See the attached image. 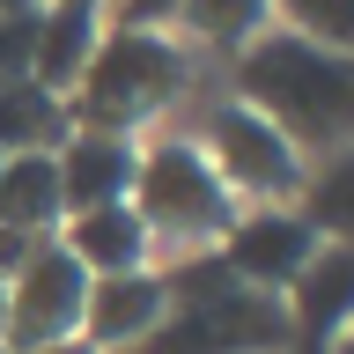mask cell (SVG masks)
<instances>
[{
    "instance_id": "1",
    "label": "cell",
    "mask_w": 354,
    "mask_h": 354,
    "mask_svg": "<svg viewBox=\"0 0 354 354\" xmlns=\"http://www.w3.org/2000/svg\"><path fill=\"white\" fill-rule=\"evenodd\" d=\"M229 82H236V104L273 118L303 162L354 148V52H325L288 30H266L259 44L236 52Z\"/></svg>"
},
{
    "instance_id": "2",
    "label": "cell",
    "mask_w": 354,
    "mask_h": 354,
    "mask_svg": "<svg viewBox=\"0 0 354 354\" xmlns=\"http://www.w3.org/2000/svg\"><path fill=\"white\" fill-rule=\"evenodd\" d=\"M192 82V59H185V44L170 30H126V22H111L104 44H96V59L82 66V82L66 96V126L82 133H140L155 111H170Z\"/></svg>"
},
{
    "instance_id": "3",
    "label": "cell",
    "mask_w": 354,
    "mask_h": 354,
    "mask_svg": "<svg viewBox=\"0 0 354 354\" xmlns=\"http://www.w3.org/2000/svg\"><path fill=\"white\" fill-rule=\"evenodd\" d=\"M126 207L140 214V229L155 236V251H207V243H221L229 221L243 214L185 133H162V140L140 148V170H133Z\"/></svg>"
},
{
    "instance_id": "4",
    "label": "cell",
    "mask_w": 354,
    "mask_h": 354,
    "mask_svg": "<svg viewBox=\"0 0 354 354\" xmlns=\"http://www.w3.org/2000/svg\"><path fill=\"white\" fill-rule=\"evenodd\" d=\"M199 155H207V170L221 177V192L236 199V207H295V192H303V155H295V140H288L273 118H259L251 104H214L207 111V126H199L192 140Z\"/></svg>"
},
{
    "instance_id": "5",
    "label": "cell",
    "mask_w": 354,
    "mask_h": 354,
    "mask_svg": "<svg viewBox=\"0 0 354 354\" xmlns=\"http://www.w3.org/2000/svg\"><path fill=\"white\" fill-rule=\"evenodd\" d=\"M126 354H288V317H281V295L229 288L214 303L162 310V325L148 339H133Z\"/></svg>"
},
{
    "instance_id": "6",
    "label": "cell",
    "mask_w": 354,
    "mask_h": 354,
    "mask_svg": "<svg viewBox=\"0 0 354 354\" xmlns=\"http://www.w3.org/2000/svg\"><path fill=\"white\" fill-rule=\"evenodd\" d=\"M82 303H88V273L66 259L59 243H37L30 266L8 281L0 354H30V347H52V339H82Z\"/></svg>"
},
{
    "instance_id": "7",
    "label": "cell",
    "mask_w": 354,
    "mask_h": 354,
    "mask_svg": "<svg viewBox=\"0 0 354 354\" xmlns=\"http://www.w3.org/2000/svg\"><path fill=\"white\" fill-rule=\"evenodd\" d=\"M214 251L229 259L236 288H259V295H288V281H295V273L310 266L317 236H310V221L295 214V207H243Z\"/></svg>"
},
{
    "instance_id": "8",
    "label": "cell",
    "mask_w": 354,
    "mask_h": 354,
    "mask_svg": "<svg viewBox=\"0 0 354 354\" xmlns=\"http://www.w3.org/2000/svg\"><path fill=\"white\" fill-rule=\"evenodd\" d=\"M288 354H332V339L354 325V243H317L310 266L281 295Z\"/></svg>"
},
{
    "instance_id": "9",
    "label": "cell",
    "mask_w": 354,
    "mask_h": 354,
    "mask_svg": "<svg viewBox=\"0 0 354 354\" xmlns=\"http://www.w3.org/2000/svg\"><path fill=\"white\" fill-rule=\"evenodd\" d=\"M52 162H59V207H66V214H88V207H118V199L133 192L140 140L66 126V140L52 148Z\"/></svg>"
},
{
    "instance_id": "10",
    "label": "cell",
    "mask_w": 354,
    "mask_h": 354,
    "mask_svg": "<svg viewBox=\"0 0 354 354\" xmlns=\"http://www.w3.org/2000/svg\"><path fill=\"white\" fill-rule=\"evenodd\" d=\"M162 310H170V295L155 281V266H140V273H104V281H88V303H82V347L126 354L133 339H148V332L162 325Z\"/></svg>"
},
{
    "instance_id": "11",
    "label": "cell",
    "mask_w": 354,
    "mask_h": 354,
    "mask_svg": "<svg viewBox=\"0 0 354 354\" xmlns=\"http://www.w3.org/2000/svg\"><path fill=\"white\" fill-rule=\"evenodd\" d=\"M52 243H59L66 259L82 266L88 281H104V273H140V266H155V236L140 229V214H133L126 199H118V207H88V214H66Z\"/></svg>"
},
{
    "instance_id": "12",
    "label": "cell",
    "mask_w": 354,
    "mask_h": 354,
    "mask_svg": "<svg viewBox=\"0 0 354 354\" xmlns=\"http://www.w3.org/2000/svg\"><path fill=\"white\" fill-rule=\"evenodd\" d=\"M104 8H66V0H44L37 8V52H30V82L52 88V96H74L82 82V66L96 59V44H104Z\"/></svg>"
},
{
    "instance_id": "13",
    "label": "cell",
    "mask_w": 354,
    "mask_h": 354,
    "mask_svg": "<svg viewBox=\"0 0 354 354\" xmlns=\"http://www.w3.org/2000/svg\"><path fill=\"white\" fill-rule=\"evenodd\" d=\"M0 221L8 229H22V236H59V162H52V148H22V155H0Z\"/></svg>"
},
{
    "instance_id": "14",
    "label": "cell",
    "mask_w": 354,
    "mask_h": 354,
    "mask_svg": "<svg viewBox=\"0 0 354 354\" xmlns=\"http://www.w3.org/2000/svg\"><path fill=\"white\" fill-rule=\"evenodd\" d=\"M295 214L310 221V236H317V243H354V148L317 155V162L303 170Z\"/></svg>"
},
{
    "instance_id": "15",
    "label": "cell",
    "mask_w": 354,
    "mask_h": 354,
    "mask_svg": "<svg viewBox=\"0 0 354 354\" xmlns=\"http://www.w3.org/2000/svg\"><path fill=\"white\" fill-rule=\"evenodd\" d=\"M66 140V104L52 88H37L30 74L0 82V155H22V148H59Z\"/></svg>"
},
{
    "instance_id": "16",
    "label": "cell",
    "mask_w": 354,
    "mask_h": 354,
    "mask_svg": "<svg viewBox=\"0 0 354 354\" xmlns=\"http://www.w3.org/2000/svg\"><path fill=\"white\" fill-rule=\"evenodd\" d=\"M177 22H185V37L214 44V52H243L273 30V0H185Z\"/></svg>"
},
{
    "instance_id": "17",
    "label": "cell",
    "mask_w": 354,
    "mask_h": 354,
    "mask_svg": "<svg viewBox=\"0 0 354 354\" xmlns=\"http://www.w3.org/2000/svg\"><path fill=\"white\" fill-rule=\"evenodd\" d=\"M273 30L325 52H354V0H273Z\"/></svg>"
},
{
    "instance_id": "18",
    "label": "cell",
    "mask_w": 354,
    "mask_h": 354,
    "mask_svg": "<svg viewBox=\"0 0 354 354\" xmlns=\"http://www.w3.org/2000/svg\"><path fill=\"white\" fill-rule=\"evenodd\" d=\"M30 52H37V8H22V15H0V82L30 74Z\"/></svg>"
},
{
    "instance_id": "19",
    "label": "cell",
    "mask_w": 354,
    "mask_h": 354,
    "mask_svg": "<svg viewBox=\"0 0 354 354\" xmlns=\"http://www.w3.org/2000/svg\"><path fill=\"white\" fill-rule=\"evenodd\" d=\"M177 8L185 0H111V15L126 30H162V22H177Z\"/></svg>"
},
{
    "instance_id": "20",
    "label": "cell",
    "mask_w": 354,
    "mask_h": 354,
    "mask_svg": "<svg viewBox=\"0 0 354 354\" xmlns=\"http://www.w3.org/2000/svg\"><path fill=\"white\" fill-rule=\"evenodd\" d=\"M44 243H52V236H44ZM30 251H37V236H22V229H8V221H0V288L30 266Z\"/></svg>"
},
{
    "instance_id": "21",
    "label": "cell",
    "mask_w": 354,
    "mask_h": 354,
    "mask_svg": "<svg viewBox=\"0 0 354 354\" xmlns=\"http://www.w3.org/2000/svg\"><path fill=\"white\" fill-rule=\"evenodd\" d=\"M30 354H96V347H82V339H52V347H30Z\"/></svg>"
},
{
    "instance_id": "22",
    "label": "cell",
    "mask_w": 354,
    "mask_h": 354,
    "mask_svg": "<svg viewBox=\"0 0 354 354\" xmlns=\"http://www.w3.org/2000/svg\"><path fill=\"white\" fill-rule=\"evenodd\" d=\"M22 8H44V0H0V15H22Z\"/></svg>"
},
{
    "instance_id": "23",
    "label": "cell",
    "mask_w": 354,
    "mask_h": 354,
    "mask_svg": "<svg viewBox=\"0 0 354 354\" xmlns=\"http://www.w3.org/2000/svg\"><path fill=\"white\" fill-rule=\"evenodd\" d=\"M332 354H354V325H347V332H339V339H332Z\"/></svg>"
},
{
    "instance_id": "24",
    "label": "cell",
    "mask_w": 354,
    "mask_h": 354,
    "mask_svg": "<svg viewBox=\"0 0 354 354\" xmlns=\"http://www.w3.org/2000/svg\"><path fill=\"white\" fill-rule=\"evenodd\" d=\"M66 8H111V0H66Z\"/></svg>"
},
{
    "instance_id": "25",
    "label": "cell",
    "mask_w": 354,
    "mask_h": 354,
    "mask_svg": "<svg viewBox=\"0 0 354 354\" xmlns=\"http://www.w3.org/2000/svg\"><path fill=\"white\" fill-rule=\"evenodd\" d=\"M0 325H8V288H0Z\"/></svg>"
}]
</instances>
